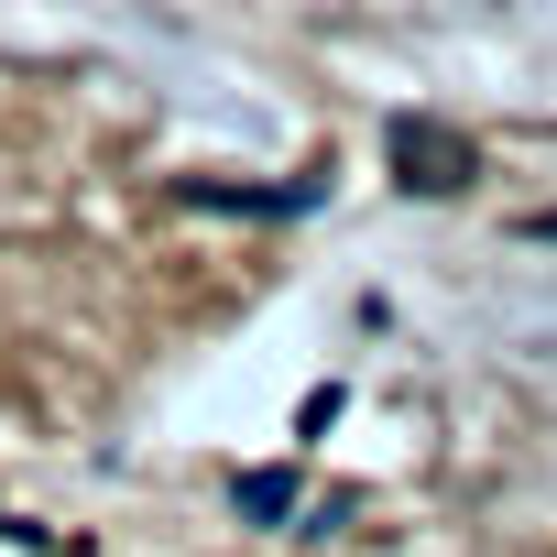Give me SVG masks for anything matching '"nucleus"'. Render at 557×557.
Wrapping results in <instances>:
<instances>
[{"instance_id":"obj_1","label":"nucleus","mask_w":557,"mask_h":557,"mask_svg":"<svg viewBox=\"0 0 557 557\" xmlns=\"http://www.w3.org/2000/svg\"><path fill=\"white\" fill-rule=\"evenodd\" d=\"M394 164H405V186H426V197L470 175V153H459L448 132H426V121H394Z\"/></svg>"}]
</instances>
